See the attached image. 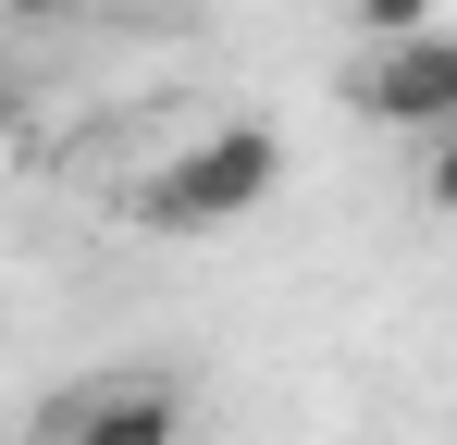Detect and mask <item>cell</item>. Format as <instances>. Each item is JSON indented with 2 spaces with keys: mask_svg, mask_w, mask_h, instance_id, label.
<instances>
[{
  "mask_svg": "<svg viewBox=\"0 0 457 445\" xmlns=\"http://www.w3.org/2000/svg\"><path fill=\"white\" fill-rule=\"evenodd\" d=\"M272 186H285V137H272V124H211L198 148H173L149 186H137V222H149V235H223V222H247Z\"/></svg>",
  "mask_w": 457,
  "mask_h": 445,
  "instance_id": "1",
  "label": "cell"
},
{
  "mask_svg": "<svg viewBox=\"0 0 457 445\" xmlns=\"http://www.w3.org/2000/svg\"><path fill=\"white\" fill-rule=\"evenodd\" d=\"M359 112L395 124V137H445V124H457V38H445V25L383 38V63L359 74Z\"/></svg>",
  "mask_w": 457,
  "mask_h": 445,
  "instance_id": "2",
  "label": "cell"
},
{
  "mask_svg": "<svg viewBox=\"0 0 457 445\" xmlns=\"http://www.w3.org/2000/svg\"><path fill=\"white\" fill-rule=\"evenodd\" d=\"M50 445H186V396L149 383V371H124V383H87L50 408Z\"/></svg>",
  "mask_w": 457,
  "mask_h": 445,
  "instance_id": "3",
  "label": "cell"
},
{
  "mask_svg": "<svg viewBox=\"0 0 457 445\" xmlns=\"http://www.w3.org/2000/svg\"><path fill=\"white\" fill-rule=\"evenodd\" d=\"M346 13H359L371 38H420V25H433V0H346Z\"/></svg>",
  "mask_w": 457,
  "mask_h": 445,
  "instance_id": "4",
  "label": "cell"
},
{
  "mask_svg": "<svg viewBox=\"0 0 457 445\" xmlns=\"http://www.w3.org/2000/svg\"><path fill=\"white\" fill-rule=\"evenodd\" d=\"M420 198H433V211H457V124L433 137V161H420Z\"/></svg>",
  "mask_w": 457,
  "mask_h": 445,
  "instance_id": "5",
  "label": "cell"
},
{
  "mask_svg": "<svg viewBox=\"0 0 457 445\" xmlns=\"http://www.w3.org/2000/svg\"><path fill=\"white\" fill-rule=\"evenodd\" d=\"M0 13H25V25H50V13H75V0H0Z\"/></svg>",
  "mask_w": 457,
  "mask_h": 445,
  "instance_id": "6",
  "label": "cell"
}]
</instances>
